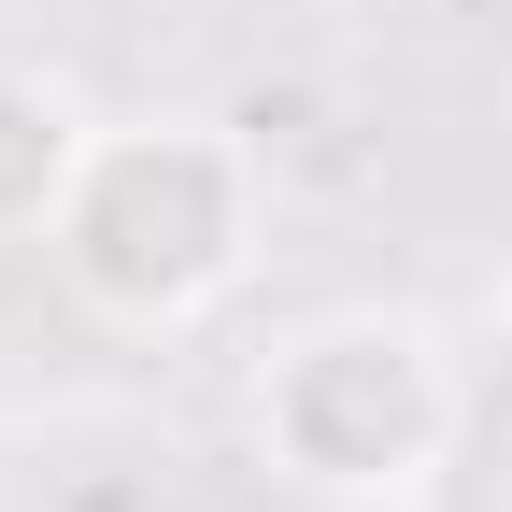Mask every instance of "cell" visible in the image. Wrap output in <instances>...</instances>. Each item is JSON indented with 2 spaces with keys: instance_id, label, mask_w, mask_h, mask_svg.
Instances as JSON below:
<instances>
[{
  "instance_id": "cell-1",
  "label": "cell",
  "mask_w": 512,
  "mask_h": 512,
  "mask_svg": "<svg viewBox=\"0 0 512 512\" xmlns=\"http://www.w3.org/2000/svg\"><path fill=\"white\" fill-rule=\"evenodd\" d=\"M57 242V285H72L100 328H185L214 313L256 256V157L200 114H143V128H100L72 200L43 214Z\"/></svg>"
},
{
  "instance_id": "cell-2",
  "label": "cell",
  "mask_w": 512,
  "mask_h": 512,
  "mask_svg": "<svg viewBox=\"0 0 512 512\" xmlns=\"http://www.w3.org/2000/svg\"><path fill=\"white\" fill-rule=\"evenodd\" d=\"M256 456L299 498H328V512L413 498L456 456V356H441L413 313H384V299L313 313V328H285L271 370H256Z\"/></svg>"
},
{
  "instance_id": "cell-3",
  "label": "cell",
  "mask_w": 512,
  "mask_h": 512,
  "mask_svg": "<svg viewBox=\"0 0 512 512\" xmlns=\"http://www.w3.org/2000/svg\"><path fill=\"white\" fill-rule=\"evenodd\" d=\"M86 100L57 86V72H0V228H43L57 200H72V171H86Z\"/></svg>"
},
{
  "instance_id": "cell-4",
  "label": "cell",
  "mask_w": 512,
  "mask_h": 512,
  "mask_svg": "<svg viewBox=\"0 0 512 512\" xmlns=\"http://www.w3.org/2000/svg\"><path fill=\"white\" fill-rule=\"evenodd\" d=\"M498 313H512V242H498Z\"/></svg>"
}]
</instances>
